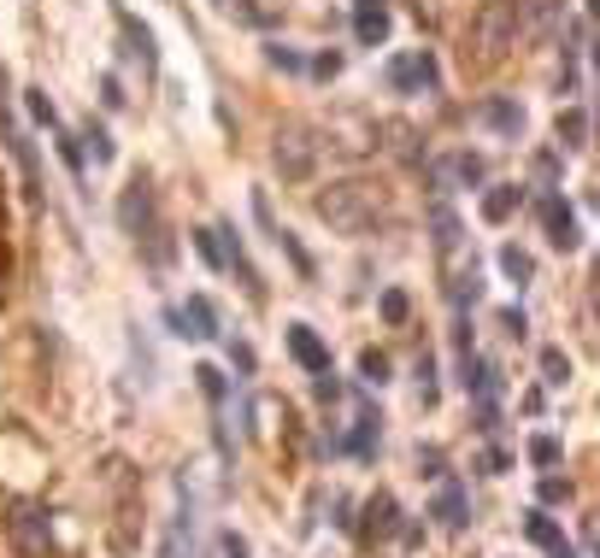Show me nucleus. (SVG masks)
Instances as JSON below:
<instances>
[{
  "instance_id": "35",
  "label": "nucleus",
  "mask_w": 600,
  "mask_h": 558,
  "mask_svg": "<svg viewBox=\"0 0 600 558\" xmlns=\"http://www.w3.org/2000/svg\"><path fill=\"white\" fill-rule=\"evenodd\" d=\"M53 141H59V159H66L71 171H82V148H77V136H66V130H53Z\"/></svg>"
},
{
  "instance_id": "33",
  "label": "nucleus",
  "mask_w": 600,
  "mask_h": 558,
  "mask_svg": "<svg viewBox=\"0 0 600 558\" xmlns=\"http://www.w3.org/2000/svg\"><path fill=\"white\" fill-rule=\"evenodd\" d=\"M100 107H107V112H118L124 107V82L107 71V77H100Z\"/></svg>"
},
{
  "instance_id": "22",
  "label": "nucleus",
  "mask_w": 600,
  "mask_h": 558,
  "mask_svg": "<svg viewBox=\"0 0 600 558\" xmlns=\"http://www.w3.org/2000/svg\"><path fill=\"white\" fill-rule=\"evenodd\" d=\"M77 148H82V153H95V165H112V159H118V141L107 136V123H95V118H89V123H82V136H77Z\"/></svg>"
},
{
  "instance_id": "31",
  "label": "nucleus",
  "mask_w": 600,
  "mask_h": 558,
  "mask_svg": "<svg viewBox=\"0 0 600 558\" xmlns=\"http://www.w3.org/2000/svg\"><path fill=\"white\" fill-rule=\"evenodd\" d=\"M406 312H412V300L401 295V288H388V295H383V318L388 323H406Z\"/></svg>"
},
{
  "instance_id": "8",
  "label": "nucleus",
  "mask_w": 600,
  "mask_h": 558,
  "mask_svg": "<svg viewBox=\"0 0 600 558\" xmlns=\"http://www.w3.org/2000/svg\"><path fill=\"white\" fill-rule=\"evenodd\" d=\"M535 218H542V230H548V247H560V253H571V247L583 241V230H577V212H571L565 195H542V200H535Z\"/></svg>"
},
{
  "instance_id": "6",
  "label": "nucleus",
  "mask_w": 600,
  "mask_h": 558,
  "mask_svg": "<svg viewBox=\"0 0 600 558\" xmlns=\"http://www.w3.org/2000/svg\"><path fill=\"white\" fill-rule=\"evenodd\" d=\"M483 177H489V159L471 153V148H453V153H442V159H430V182H436L442 195H453V189H478Z\"/></svg>"
},
{
  "instance_id": "10",
  "label": "nucleus",
  "mask_w": 600,
  "mask_h": 558,
  "mask_svg": "<svg viewBox=\"0 0 600 558\" xmlns=\"http://www.w3.org/2000/svg\"><path fill=\"white\" fill-rule=\"evenodd\" d=\"M171 329H177V336H189V341H218V306L206 295H189L171 312Z\"/></svg>"
},
{
  "instance_id": "37",
  "label": "nucleus",
  "mask_w": 600,
  "mask_h": 558,
  "mask_svg": "<svg viewBox=\"0 0 600 558\" xmlns=\"http://www.w3.org/2000/svg\"><path fill=\"white\" fill-rule=\"evenodd\" d=\"M230 365L242 370V377H254V347H247V341H230Z\"/></svg>"
},
{
  "instance_id": "36",
  "label": "nucleus",
  "mask_w": 600,
  "mask_h": 558,
  "mask_svg": "<svg viewBox=\"0 0 600 558\" xmlns=\"http://www.w3.org/2000/svg\"><path fill=\"white\" fill-rule=\"evenodd\" d=\"M265 59H272L277 71H301V53H288L283 41H272V48H265Z\"/></svg>"
},
{
  "instance_id": "27",
  "label": "nucleus",
  "mask_w": 600,
  "mask_h": 558,
  "mask_svg": "<svg viewBox=\"0 0 600 558\" xmlns=\"http://www.w3.org/2000/svg\"><path fill=\"white\" fill-rule=\"evenodd\" d=\"M360 377L383 388V382H388V353H377V347H365V353H360Z\"/></svg>"
},
{
  "instance_id": "23",
  "label": "nucleus",
  "mask_w": 600,
  "mask_h": 558,
  "mask_svg": "<svg viewBox=\"0 0 600 558\" xmlns=\"http://www.w3.org/2000/svg\"><path fill=\"white\" fill-rule=\"evenodd\" d=\"M501 271H506L512 282H519V288H530V282H535V259L524 253V247H512V241H506V247H501Z\"/></svg>"
},
{
  "instance_id": "3",
  "label": "nucleus",
  "mask_w": 600,
  "mask_h": 558,
  "mask_svg": "<svg viewBox=\"0 0 600 558\" xmlns=\"http://www.w3.org/2000/svg\"><path fill=\"white\" fill-rule=\"evenodd\" d=\"M471 48H478V66H494L506 59V48H519V0H489L471 30Z\"/></svg>"
},
{
  "instance_id": "26",
  "label": "nucleus",
  "mask_w": 600,
  "mask_h": 558,
  "mask_svg": "<svg viewBox=\"0 0 600 558\" xmlns=\"http://www.w3.org/2000/svg\"><path fill=\"white\" fill-rule=\"evenodd\" d=\"M560 459H565V447L553 441V436H535V441H530V465H542V470H553V465H560Z\"/></svg>"
},
{
  "instance_id": "38",
  "label": "nucleus",
  "mask_w": 600,
  "mask_h": 558,
  "mask_svg": "<svg viewBox=\"0 0 600 558\" xmlns=\"http://www.w3.org/2000/svg\"><path fill=\"white\" fill-rule=\"evenodd\" d=\"M336 71H342V53H336V48H324V53L313 59V77H336Z\"/></svg>"
},
{
  "instance_id": "13",
  "label": "nucleus",
  "mask_w": 600,
  "mask_h": 558,
  "mask_svg": "<svg viewBox=\"0 0 600 558\" xmlns=\"http://www.w3.org/2000/svg\"><path fill=\"white\" fill-rule=\"evenodd\" d=\"M0 141L12 148V159H18V171H24V189L30 195H41V165H36V148H30V136L12 123V112H7V100H0Z\"/></svg>"
},
{
  "instance_id": "34",
  "label": "nucleus",
  "mask_w": 600,
  "mask_h": 558,
  "mask_svg": "<svg viewBox=\"0 0 600 558\" xmlns=\"http://www.w3.org/2000/svg\"><path fill=\"white\" fill-rule=\"evenodd\" d=\"M501 329H506L512 341H524V336H530V318L519 312V306H506V312H501Z\"/></svg>"
},
{
  "instance_id": "40",
  "label": "nucleus",
  "mask_w": 600,
  "mask_h": 558,
  "mask_svg": "<svg viewBox=\"0 0 600 558\" xmlns=\"http://www.w3.org/2000/svg\"><path fill=\"white\" fill-rule=\"evenodd\" d=\"M560 171V153H535V177H553Z\"/></svg>"
},
{
  "instance_id": "24",
  "label": "nucleus",
  "mask_w": 600,
  "mask_h": 558,
  "mask_svg": "<svg viewBox=\"0 0 600 558\" xmlns=\"http://www.w3.org/2000/svg\"><path fill=\"white\" fill-rule=\"evenodd\" d=\"M542 382H548V388H565V382H571L565 347H542Z\"/></svg>"
},
{
  "instance_id": "39",
  "label": "nucleus",
  "mask_w": 600,
  "mask_h": 558,
  "mask_svg": "<svg viewBox=\"0 0 600 558\" xmlns=\"http://www.w3.org/2000/svg\"><path fill=\"white\" fill-rule=\"evenodd\" d=\"M483 470H489V477H501V470H506V452L489 447V452H483Z\"/></svg>"
},
{
  "instance_id": "29",
  "label": "nucleus",
  "mask_w": 600,
  "mask_h": 558,
  "mask_svg": "<svg viewBox=\"0 0 600 558\" xmlns=\"http://www.w3.org/2000/svg\"><path fill=\"white\" fill-rule=\"evenodd\" d=\"M195 382H200V395L213 400V406L224 400V370L218 365H195Z\"/></svg>"
},
{
  "instance_id": "2",
  "label": "nucleus",
  "mask_w": 600,
  "mask_h": 558,
  "mask_svg": "<svg viewBox=\"0 0 600 558\" xmlns=\"http://www.w3.org/2000/svg\"><path fill=\"white\" fill-rule=\"evenodd\" d=\"M118 223H124V236H130L136 247H148L154 265H165L171 241H165V218H159V200H154V177L148 171L130 177V189H124V200H118Z\"/></svg>"
},
{
  "instance_id": "28",
  "label": "nucleus",
  "mask_w": 600,
  "mask_h": 558,
  "mask_svg": "<svg viewBox=\"0 0 600 558\" xmlns=\"http://www.w3.org/2000/svg\"><path fill=\"white\" fill-rule=\"evenodd\" d=\"M24 107H30V118H36V123H48V130H59V112H53L48 89H30V94H24Z\"/></svg>"
},
{
  "instance_id": "25",
  "label": "nucleus",
  "mask_w": 600,
  "mask_h": 558,
  "mask_svg": "<svg viewBox=\"0 0 600 558\" xmlns=\"http://www.w3.org/2000/svg\"><path fill=\"white\" fill-rule=\"evenodd\" d=\"M189 241H195V253L213 265V271H224V241H218V230H195Z\"/></svg>"
},
{
  "instance_id": "12",
  "label": "nucleus",
  "mask_w": 600,
  "mask_h": 558,
  "mask_svg": "<svg viewBox=\"0 0 600 558\" xmlns=\"http://www.w3.org/2000/svg\"><path fill=\"white\" fill-rule=\"evenodd\" d=\"M401 529V506H395V494H371V500H365V524H360V541L365 547H377V541H388V535H395Z\"/></svg>"
},
{
  "instance_id": "21",
  "label": "nucleus",
  "mask_w": 600,
  "mask_h": 558,
  "mask_svg": "<svg viewBox=\"0 0 600 558\" xmlns=\"http://www.w3.org/2000/svg\"><path fill=\"white\" fill-rule=\"evenodd\" d=\"M553 130H560V148H565V153H583V148H589V112H583V107L560 112V123H553Z\"/></svg>"
},
{
  "instance_id": "1",
  "label": "nucleus",
  "mask_w": 600,
  "mask_h": 558,
  "mask_svg": "<svg viewBox=\"0 0 600 558\" xmlns=\"http://www.w3.org/2000/svg\"><path fill=\"white\" fill-rule=\"evenodd\" d=\"M313 206H318V218L329 223V230H342V236H365V230H377V223L388 218L383 182H365V177L329 182V189H324Z\"/></svg>"
},
{
  "instance_id": "15",
  "label": "nucleus",
  "mask_w": 600,
  "mask_h": 558,
  "mask_svg": "<svg viewBox=\"0 0 600 558\" xmlns=\"http://www.w3.org/2000/svg\"><path fill=\"white\" fill-rule=\"evenodd\" d=\"M524 535H530V541H535V547H542L548 558H577V547L565 541V529H560V524H553V518H548V511H524Z\"/></svg>"
},
{
  "instance_id": "20",
  "label": "nucleus",
  "mask_w": 600,
  "mask_h": 558,
  "mask_svg": "<svg viewBox=\"0 0 600 558\" xmlns=\"http://www.w3.org/2000/svg\"><path fill=\"white\" fill-rule=\"evenodd\" d=\"M519 206H524V182H501V189L483 195V218H489V223H506Z\"/></svg>"
},
{
  "instance_id": "5",
  "label": "nucleus",
  "mask_w": 600,
  "mask_h": 558,
  "mask_svg": "<svg viewBox=\"0 0 600 558\" xmlns=\"http://www.w3.org/2000/svg\"><path fill=\"white\" fill-rule=\"evenodd\" d=\"M272 165L288 177V182H301V177H313V165H318V141L306 123H283L277 130V148H272Z\"/></svg>"
},
{
  "instance_id": "9",
  "label": "nucleus",
  "mask_w": 600,
  "mask_h": 558,
  "mask_svg": "<svg viewBox=\"0 0 600 558\" xmlns=\"http://www.w3.org/2000/svg\"><path fill=\"white\" fill-rule=\"evenodd\" d=\"M377 441H383V418H377V406L360 400L354 406V429H347V441H336V452H347V459H377Z\"/></svg>"
},
{
  "instance_id": "7",
  "label": "nucleus",
  "mask_w": 600,
  "mask_h": 558,
  "mask_svg": "<svg viewBox=\"0 0 600 558\" xmlns=\"http://www.w3.org/2000/svg\"><path fill=\"white\" fill-rule=\"evenodd\" d=\"M388 89L395 94H424V89H436L442 71H436V53L419 48V53H401V59H388Z\"/></svg>"
},
{
  "instance_id": "16",
  "label": "nucleus",
  "mask_w": 600,
  "mask_h": 558,
  "mask_svg": "<svg viewBox=\"0 0 600 558\" xmlns=\"http://www.w3.org/2000/svg\"><path fill=\"white\" fill-rule=\"evenodd\" d=\"M118 30H124V53H130V59H141V71H159V48H154V30L148 24H136V18L130 12H118Z\"/></svg>"
},
{
  "instance_id": "11",
  "label": "nucleus",
  "mask_w": 600,
  "mask_h": 558,
  "mask_svg": "<svg viewBox=\"0 0 600 558\" xmlns=\"http://www.w3.org/2000/svg\"><path fill=\"white\" fill-rule=\"evenodd\" d=\"M430 241H436V259H442V265L465 253V223H460V212H453L447 200L430 206Z\"/></svg>"
},
{
  "instance_id": "14",
  "label": "nucleus",
  "mask_w": 600,
  "mask_h": 558,
  "mask_svg": "<svg viewBox=\"0 0 600 558\" xmlns=\"http://www.w3.org/2000/svg\"><path fill=\"white\" fill-rule=\"evenodd\" d=\"M288 359H295L306 377H318V370H329V347L318 341L313 323H288Z\"/></svg>"
},
{
  "instance_id": "17",
  "label": "nucleus",
  "mask_w": 600,
  "mask_h": 558,
  "mask_svg": "<svg viewBox=\"0 0 600 558\" xmlns=\"http://www.w3.org/2000/svg\"><path fill=\"white\" fill-rule=\"evenodd\" d=\"M354 36L365 48H383L388 41V7L383 0H354Z\"/></svg>"
},
{
  "instance_id": "4",
  "label": "nucleus",
  "mask_w": 600,
  "mask_h": 558,
  "mask_svg": "<svg viewBox=\"0 0 600 558\" xmlns=\"http://www.w3.org/2000/svg\"><path fill=\"white\" fill-rule=\"evenodd\" d=\"M7 535H12L18 558H48L53 552V511L41 506V500H12Z\"/></svg>"
},
{
  "instance_id": "32",
  "label": "nucleus",
  "mask_w": 600,
  "mask_h": 558,
  "mask_svg": "<svg viewBox=\"0 0 600 558\" xmlns=\"http://www.w3.org/2000/svg\"><path fill=\"white\" fill-rule=\"evenodd\" d=\"M419 400H424V406H436V365H430V353L419 359Z\"/></svg>"
},
{
  "instance_id": "19",
  "label": "nucleus",
  "mask_w": 600,
  "mask_h": 558,
  "mask_svg": "<svg viewBox=\"0 0 600 558\" xmlns=\"http://www.w3.org/2000/svg\"><path fill=\"white\" fill-rule=\"evenodd\" d=\"M430 518H436L442 529H465V524H471L465 488H460V482H442V494H436V506H430Z\"/></svg>"
},
{
  "instance_id": "30",
  "label": "nucleus",
  "mask_w": 600,
  "mask_h": 558,
  "mask_svg": "<svg viewBox=\"0 0 600 558\" xmlns=\"http://www.w3.org/2000/svg\"><path fill=\"white\" fill-rule=\"evenodd\" d=\"M571 500V477H542V506H565Z\"/></svg>"
},
{
  "instance_id": "18",
  "label": "nucleus",
  "mask_w": 600,
  "mask_h": 558,
  "mask_svg": "<svg viewBox=\"0 0 600 558\" xmlns=\"http://www.w3.org/2000/svg\"><path fill=\"white\" fill-rule=\"evenodd\" d=\"M478 123H489V130H501V136L519 141V136H524V107H519V100H483V107H478Z\"/></svg>"
}]
</instances>
